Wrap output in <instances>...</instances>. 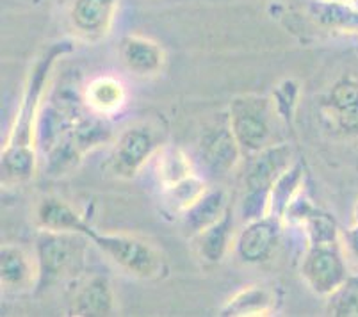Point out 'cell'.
Wrapping results in <instances>:
<instances>
[{"mask_svg":"<svg viewBox=\"0 0 358 317\" xmlns=\"http://www.w3.org/2000/svg\"><path fill=\"white\" fill-rule=\"evenodd\" d=\"M70 52L66 43H54L45 54L36 61L34 68L25 84L24 97H22L20 109L16 114V120L11 127L4 148H34L36 134H38V122H40L41 100L45 97L48 77L52 66L59 55Z\"/></svg>","mask_w":358,"mask_h":317,"instance_id":"6da1fadb","label":"cell"},{"mask_svg":"<svg viewBox=\"0 0 358 317\" xmlns=\"http://www.w3.org/2000/svg\"><path fill=\"white\" fill-rule=\"evenodd\" d=\"M292 164V150L289 145H275L255 153L244 184L246 195L241 205L243 221H252L269 214V191L282 173Z\"/></svg>","mask_w":358,"mask_h":317,"instance_id":"7a4b0ae2","label":"cell"},{"mask_svg":"<svg viewBox=\"0 0 358 317\" xmlns=\"http://www.w3.org/2000/svg\"><path fill=\"white\" fill-rule=\"evenodd\" d=\"M90 239L110 262L136 279L154 280L166 271L162 255L141 237L129 234H102L93 230Z\"/></svg>","mask_w":358,"mask_h":317,"instance_id":"3957f363","label":"cell"},{"mask_svg":"<svg viewBox=\"0 0 358 317\" xmlns=\"http://www.w3.org/2000/svg\"><path fill=\"white\" fill-rule=\"evenodd\" d=\"M271 114H275V109L269 98L253 94L234 98L229 122L243 153L255 155L273 145Z\"/></svg>","mask_w":358,"mask_h":317,"instance_id":"277c9868","label":"cell"},{"mask_svg":"<svg viewBox=\"0 0 358 317\" xmlns=\"http://www.w3.org/2000/svg\"><path fill=\"white\" fill-rule=\"evenodd\" d=\"M159 136L148 123H136L123 130L109 155V169L120 178H134L159 152Z\"/></svg>","mask_w":358,"mask_h":317,"instance_id":"5b68a950","label":"cell"},{"mask_svg":"<svg viewBox=\"0 0 358 317\" xmlns=\"http://www.w3.org/2000/svg\"><path fill=\"white\" fill-rule=\"evenodd\" d=\"M301 276L317 296L327 298L334 293L350 276L343 243L308 244L301 262Z\"/></svg>","mask_w":358,"mask_h":317,"instance_id":"8992f818","label":"cell"},{"mask_svg":"<svg viewBox=\"0 0 358 317\" xmlns=\"http://www.w3.org/2000/svg\"><path fill=\"white\" fill-rule=\"evenodd\" d=\"M79 234H59V232L41 230L36 241V266H38V280L40 289L52 286L63 276L68 267L75 262L79 253Z\"/></svg>","mask_w":358,"mask_h":317,"instance_id":"52a82bcc","label":"cell"},{"mask_svg":"<svg viewBox=\"0 0 358 317\" xmlns=\"http://www.w3.org/2000/svg\"><path fill=\"white\" fill-rule=\"evenodd\" d=\"M284 221L273 214L246 221L236 239V253L244 264H262L271 259Z\"/></svg>","mask_w":358,"mask_h":317,"instance_id":"ba28073f","label":"cell"},{"mask_svg":"<svg viewBox=\"0 0 358 317\" xmlns=\"http://www.w3.org/2000/svg\"><path fill=\"white\" fill-rule=\"evenodd\" d=\"M323 114L335 132L358 136V77L343 75L323 100Z\"/></svg>","mask_w":358,"mask_h":317,"instance_id":"9c48e42d","label":"cell"},{"mask_svg":"<svg viewBox=\"0 0 358 317\" xmlns=\"http://www.w3.org/2000/svg\"><path fill=\"white\" fill-rule=\"evenodd\" d=\"M241 153L243 150L234 136L229 120L205 130L198 146L201 164L213 176L229 175L239 162Z\"/></svg>","mask_w":358,"mask_h":317,"instance_id":"30bf717a","label":"cell"},{"mask_svg":"<svg viewBox=\"0 0 358 317\" xmlns=\"http://www.w3.org/2000/svg\"><path fill=\"white\" fill-rule=\"evenodd\" d=\"M116 15V0H73L68 18L75 36L96 43L110 32Z\"/></svg>","mask_w":358,"mask_h":317,"instance_id":"8fae6325","label":"cell"},{"mask_svg":"<svg viewBox=\"0 0 358 317\" xmlns=\"http://www.w3.org/2000/svg\"><path fill=\"white\" fill-rule=\"evenodd\" d=\"M120 59L130 73L138 77H152L162 70L166 61L164 50L154 39L130 34L120 41Z\"/></svg>","mask_w":358,"mask_h":317,"instance_id":"7c38bea8","label":"cell"},{"mask_svg":"<svg viewBox=\"0 0 358 317\" xmlns=\"http://www.w3.org/2000/svg\"><path fill=\"white\" fill-rule=\"evenodd\" d=\"M36 220H38L41 230L79 234L86 239H90L91 232L95 230L70 204L61 198H54V196H48L40 202L36 209Z\"/></svg>","mask_w":358,"mask_h":317,"instance_id":"4fadbf2b","label":"cell"},{"mask_svg":"<svg viewBox=\"0 0 358 317\" xmlns=\"http://www.w3.org/2000/svg\"><path fill=\"white\" fill-rule=\"evenodd\" d=\"M115 310L116 298L109 279L95 274L75 293L70 312L77 317H103L113 316Z\"/></svg>","mask_w":358,"mask_h":317,"instance_id":"5bb4252c","label":"cell"},{"mask_svg":"<svg viewBox=\"0 0 358 317\" xmlns=\"http://www.w3.org/2000/svg\"><path fill=\"white\" fill-rule=\"evenodd\" d=\"M83 100L87 109L96 116H113L125 106L127 90L120 78L113 75H100L87 83Z\"/></svg>","mask_w":358,"mask_h":317,"instance_id":"9a60e30c","label":"cell"},{"mask_svg":"<svg viewBox=\"0 0 358 317\" xmlns=\"http://www.w3.org/2000/svg\"><path fill=\"white\" fill-rule=\"evenodd\" d=\"M229 207V196L224 189H209L180 216L182 228L193 239L194 235L221 220Z\"/></svg>","mask_w":358,"mask_h":317,"instance_id":"2e32d148","label":"cell"},{"mask_svg":"<svg viewBox=\"0 0 358 317\" xmlns=\"http://www.w3.org/2000/svg\"><path fill=\"white\" fill-rule=\"evenodd\" d=\"M234 211L229 207L221 220L194 235V248L205 262L220 264L229 255L234 243Z\"/></svg>","mask_w":358,"mask_h":317,"instance_id":"e0dca14e","label":"cell"},{"mask_svg":"<svg viewBox=\"0 0 358 317\" xmlns=\"http://www.w3.org/2000/svg\"><path fill=\"white\" fill-rule=\"evenodd\" d=\"M317 27L335 34H358V9L344 0H314L308 6Z\"/></svg>","mask_w":358,"mask_h":317,"instance_id":"ac0fdd59","label":"cell"},{"mask_svg":"<svg viewBox=\"0 0 358 317\" xmlns=\"http://www.w3.org/2000/svg\"><path fill=\"white\" fill-rule=\"evenodd\" d=\"M38 280V266L20 246L6 244L0 250V282L6 289H25Z\"/></svg>","mask_w":358,"mask_h":317,"instance_id":"d6986e66","label":"cell"},{"mask_svg":"<svg viewBox=\"0 0 358 317\" xmlns=\"http://www.w3.org/2000/svg\"><path fill=\"white\" fill-rule=\"evenodd\" d=\"M275 309V296L269 289L260 286H250L246 289L234 294L229 302L224 303L220 316L232 317H257L269 316Z\"/></svg>","mask_w":358,"mask_h":317,"instance_id":"ffe728a7","label":"cell"},{"mask_svg":"<svg viewBox=\"0 0 358 317\" xmlns=\"http://www.w3.org/2000/svg\"><path fill=\"white\" fill-rule=\"evenodd\" d=\"M194 175L191 159L177 146H162L155 153V176L161 189L171 188L187 176Z\"/></svg>","mask_w":358,"mask_h":317,"instance_id":"44dd1931","label":"cell"},{"mask_svg":"<svg viewBox=\"0 0 358 317\" xmlns=\"http://www.w3.org/2000/svg\"><path fill=\"white\" fill-rule=\"evenodd\" d=\"M303 176V162L296 161L276 178L271 191H269V214L276 216V218L284 221V214L287 207L296 196L301 192Z\"/></svg>","mask_w":358,"mask_h":317,"instance_id":"7402d4cb","label":"cell"},{"mask_svg":"<svg viewBox=\"0 0 358 317\" xmlns=\"http://www.w3.org/2000/svg\"><path fill=\"white\" fill-rule=\"evenodd\" d=\"M207 191H209V188H207L203 178L194 173L178 184L162 189V202H164L166 211L182 216Z\"/></svg>","mask_w":358,"mask_h":317,"instance_id":"603a6c76","label":"cell"},{"mask_svg":"<svg viewBox=\"0 0 358 317\" xmlns=\"http://www.w3.org/2000/svg\"><path fill=\"white\" fill-rule=\"evenodd\" d=\"M2 178L11 184L31 181L36 171V148H2Z\"/></svg>","mask_w":358,"mask_h":317,"instance_id":"cb8c5ba5","label":"cell"},{"mask_svg":"<svg viewBox=\"0 0 358 317\" xmlns=\"http://www.w3.org/2000/svg\"><path fill=\"white\" fill-rule=\"evenodd\" d=\"M327 316L358 317V274H350L337 289L327 296Z\"/></svg>","mask_w":358,"mask_h":317,"instance_id":"d4e9b609","label":"cell"},{"mask_svg":"<svg viewBox=\"0 0 358 317\" xmlns=\"http://www.w3.org/2000/svg\"><path fill=\"white\" fill-rule=\"evenodd\" d=\"M299 227L307 234L308 244H327L341 241V228L334 220V216L319 209H314Z\"/></svg>","mask_w":358,"mask_h":317,"instance_id":"484cf974","label":"cell"},{"mask_svg":"<svg viewBox=\"0 0 358 317\" xmlns=\"http://www.w3.org/2000/svg\"><path fill=\"white\" fill-rule=\"evenodd\" d=\"M299 98V84L292 78H285L273 91V109H275V116H278L284 123H292L294 120L296 107H298Z\"/></svg>","mask_w":358,"mask_h":317,"instance_id":"4316f807","label":"cell"},{"mask_svg":"<svg viewBox=\"0 0 358 317\" xmlns=\"http://www.w3.org/2000/svg\"><path fill=\"white\" fill-rule=\"evenodd\" d=\"M341 243L344 251L358 264V223H353L346 230H341Z\"/></svg>","mask_w":358,"mask_h":317,"instance_id":"83f0119b","label":"cell"},{"mask_svg":"<svg viewBox=\"0 0 358 317\" xmlns=\"http://www.w3.org/2000/svg\"><path fill=\"white\" fill-rule=\"evenodd\" d=\"M353 223H358V202L355 204V209H353Z\"/></svg>","mask_w":358,"mask_h":317,"instance_id":"f1b7e54d","label":"cell"},{"mask_svg":"<svg viewBox=\"0 0 358 317\" xmlns=\"http://www.w3.org/2000/svg\"><path fill=\"white\" fill-rule=\"evenodd\" d=\"M350 4L353 6V8L358 9V0H350Z\"/></svg>","mask_w":358,"mask_h":317,"instance_id":"f546056e","label":"cell"},{"mask_svg":"<svg viewBox=\"0 0 358 317\" xmlns=\"http://www.w3.org/2000/svg\"><path fill=\"white\" fill-rule=\"evenodd\" d=\"M344 2H350V0H344Z\"/></svg>","mask_w":358,"mask_h":317,"instance_id":"4dcf8cb0","label":"cell"}]
</instances>
